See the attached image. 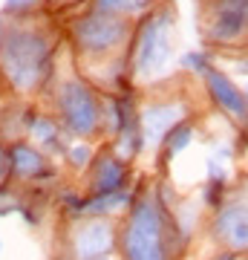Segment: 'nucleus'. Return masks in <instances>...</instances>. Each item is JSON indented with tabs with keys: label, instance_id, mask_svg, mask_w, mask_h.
Returning <instances> with one entry per match:
<instances>
[{
	"label": "nucleus",
	"instance_id": "obj_3",
	"mask_svg": "<svg viewBox=\"0 0 248 260\" xmlns=\"http://www.w3.org/2000/svg\"><path fill=\"white\" fill-rule=\"evenodd\" d=\"M170 26L173 18L167 12L147 15V20L138 29L136 41V70L145 78H159L170 64V52H173V41H170Z\"/></svg>",
	"mask_w": 248,
	"mask_h": 260
},
{
	"label": "nucleus",
	"instance_id": "obj_1",
	"mask_svg": "<svg viewBox=\"0 0 248 260\" xmlns=\"http://www.w3.org/2000/svg\"><path fill=\"white\" fill-rule=\"evenodd\" d=\"M52 47L41 32L9 29L0 41V70L18 90H35L49 73Z\"/></svg>",
	"mask_w": 248,
	"mask_h": 260
},
{
	"label": "nucleus",
	"instance_id": "obj_18",
	"mask_svg": "<svg viewBox=\"0 0 248 260\" xmlns=\"http://www.w3.org/2000/svg\"><path fill=\"white\" fill-rule=\"evenodd\" d=\"M182 67H185V70H193V73H202V75L211 70L208 55H202V52H188V55L182 58Z\"/></svg>",
	"mask_w": 248,
	"mask_h": 260
},
{
	"label": "nucleus",
	"instance_id": "obj_10",
	"mask_svg": "<svg viewBox=\"0 0 248 260\" xmlns=\"http://www.w3.org/2000/svg\"><path fill=\"white\" fill-rule=\"evenodd\" d=\"M205 84H208V93H211L214 104L222 113H228L231 119H237V121H248V99L228 75L211 67L205 73Z\"/></svg>",
	"mask_w": 248,
	"mask_h": 260
},
{
	"label": "nucleus",
	"instance_id": "obj_6",
	"mask_svg": "<svg viewBox=\"0 0 248 260\" xmlns=\"http://www.w3.org/2000/svg\"><path fill=\"white\" fill-rule=\"evenodd\" d=\"M116 249V225L110 220H87L73 237V254L78 260H101Z\"/></svg>",
	"mask_w": 248,
	"mask_h": 260
},
{
	"label": "nucleus",
	"instance_id": "obj_21",
	"mask_svg": "<svg viewBox=\"0 0 248 260\" xmlns=\"http://www.w3.org/2000/svg\"><path fill=\"white\" fill-rule=\"evenodd\" d=\"M217 260H234V257H231V254H222V257H217Z\"/></svg>",
	"mask_w": 248,
	"mask_h": 260
},
{
	"label": "nucleus",
	"instance_id": "obj_13",
	"mask_svg": "<svg viewBox=\"0 0 248 260\" xmlns=\"http://www.w3.org/2000/svg\"><path fill=\"white\" fill-rule=\"evenodd\" d=\"M130 203V191H113V194H92V200L84 203V211L87 214H110L116 208Z\"/></svg>",
	"mask_w": 248,
	"mask_h": 260
},
{
	"label": "nucleus",
	"instance_id": "obj_19",
	"mask_svg": "<svg viewBox=\"0 0 248 260\" xmlns=\"http://www.w3.org/2000/svg\"><path fill=\"white\" fill-rule=\"evenodd\" d=\"M41 0H6V12H12V15H18V12H26L32 9V6H38Z\"/></svg>",
	"mask_w": 248,
	"mask_h": 260
},
{
	"label": "nucleus",
	"instance_id": "obj_8",
	"mask_svg": "<svg viewBox=\"0 0 248 260\" xmlns=\"http://www.w3.org/2000/svg\"><path fill=\"white\" fill-rule=\"evenodd\" d=\"M214 237L231 251H248V203H228L214 217Z\"/></svg>",
	"mask_w": 248,
	"mask_h": 260
},
{
	"label": "nucleus",
	"instance_id": "obj_11",
	"mask_svg": "<svg viewBox=\"0 0 248 260\" xmlns=\"http://www.w3.org/2000/svg\"><path fill=\"white\" fill-rule=\"evenodd\" d=\"M92 194H113L121 191L127 182V162L113 153H101L92 159Z\"/></svg>",
	"mask_w": 248,
	"mask_h": 260
},
{
	"label": "nucleus",
	"instance_id": "obj_2",
	"mask_svg": "<svg viewBox=\"0 0 248 260\" xmlns=\"http://www.w3.org/2000/svg\"><path fill=\"white\" fill-rule=\"evenodd\" d=\"M124 260H167L165 246V214L153 197H141L121 232Z\"/></svg>",
	"mask_w": 248,
	"mask_h": 260
},
{
	"label": "nucleus",
	"instance_id": "obj_5",
	"mask_svg": "<svg viewBox=\"0 0 248 260\" xmlns=\"http://www.w3.org/2000/svg\"><path fill=\"white\" fill-rule=\"evenodd\" d=\"M75 44L84 52H110L113 47H119L124 35H127V23L121 15H110V12H90L84 18L75 20L73 26Z\"/></svg>",
	"mask_w": 248,
	"mask_h": 260
},
{
	"label": "nucleus",
	"instance_id": "obj_20",
	"mask_svg": "<svg viewBox=\"0 0 248 260\" xmlns=\"http://www.w3.org/2000/svg\"><path fill=\"white\" fill-rule=\"evenodd\" d=\"M9 174V153L0 148V177H6Z\"/></svg>",
	"mask_w": 248,
	"mask_h": 260
},
{
	"label": "nucleus",
	"instance_id": "obj_9",
	"mask_svg": "<svg viewBox=\"0 0 248 260\" xmlns=\"http://www.w3.org/2000/svg\"><path fill=\"white\" fill-rule=\"evenodd\" d=\"M248 32V0H220L211 15V38L231 44Z\"/></svg>",
	"mask_w": 248,
	"mask_h": 260
},
{
	"label": "nucleus",
	"instance_id": "obj_17",
	"mask_svg": "<svg viewBox=\"0 0 248 260\" xmlns=\"http://www.w3.org/2000/svg\"><path fill=\"white\" fill-rule=\"evenodd\" d=\"M66 159H69V165H73V168H84V165L92 159L90 145H84V142H78V145H69V148H66Z\"/></svg>",
	"mask_w": 248,
	"mask_h": 260
},
{
	"label": "nucleus",
	"instance_id": "obj_7",
	"mask_svg": "<svg viewBox=\"0 0 248 260\" xmlns=\"http://www.w3.org/2000/svg\"><path fill=\"white\" fill-rule=\"evenodd\" d=\"M185 107L182 104H150L138 116V133H141V145L156 150L165 136L182 121Z\"/></svg>",
	"mask_w": 248,
	"mask_h": 260
},
{
	"label": "nucleus",
	"instance_id": "obj_12",
	"mask_svg": "<svg viewBox=\"0 0 248 260\" xmlns=\"http://www.w3.org/2000/svg\"><path fill=\"white\" fill-rule=\"evenodd\" d=\"M9 174H15L18 179H38L46 174V159L38 148H32L29 142H18L9 150Z\"/></svg>",
	"mask_w": 248,
	"mask_h": 260
},
{
	"label": "nucleus",
	"instance_id": "obj_16",
	"mask_svg": "<svg viewBox=\"0 0 248 260\" xmlns=\"http://www.w3.org/2000/svg\"><path fill=\"white\" fill-rule=\"evenodd\" d=\"M29 130H32V136H35L38 142H44L46 148L58 145V127H55V121L52 119H35V116H32Z\"/></svg>",
	"mask_w": 248,
	"mask_h": 260
},
{
	"label": "nucleus",
	"instance_id": "obj_14",
	"mask_svg": "<svg viewBox=\"0 0 248 260\" xmlns=\"http://www.w3.org/2000/svg\"><path fill=\"white\" fill-rule=\"evenodd\" d=\"M150 6V0H95L98 12H110V15H138Z\"/></svg>",
	"mask_w": 248,
	"mask_h": 260
},
{
	"label": "nucleus",
	"instance_id": "obj_22",
	"mask_svg": "<svg viewBox=\"0 0 248 260\" xmlns=\"http://www.w3.org/2000/svg\"><path fill=\"white\" fill-rule=\"evenodd\" d=\"M242 93H245V99H248V87H245V90H242Z\"/></svg>",
	"mask_w": 248,
	"mask_h": 260
},
{
	"label": "nucleus",
	"instance_id": "obj_4",
	"mask_svg": "<svg viewBox=\"0 0 248 260\" xmlns=\"http://www.w3.org/2000/svg\"><path fill=\"white\" fill-rule=\"evenodd\" d=\"M58 107H61V116H64L66 133L73 136H92L98 124H101V107H98V99L90 87L78 78L66 81L58 93Z\"/></svg>",
	"mask_w": 248,
	"mask_h": 260
},
{
	"label": "nucleus",
	"instance_id": "obj_15",
	"mask_svg": "<svg viewBox=\"0 0 248 260\" xmlns=\"http://www.w3.org/2000/svg\"><path fill=\"white\" fill-rule=\"evenodd\" d=\"M193 142V127L188 121H179L170 133L165 136V148H167V156H176V153H182L188 145Z\"/></svg>",
	"mask_w": 248,
	"mask_h": 260
}]
</instances>
